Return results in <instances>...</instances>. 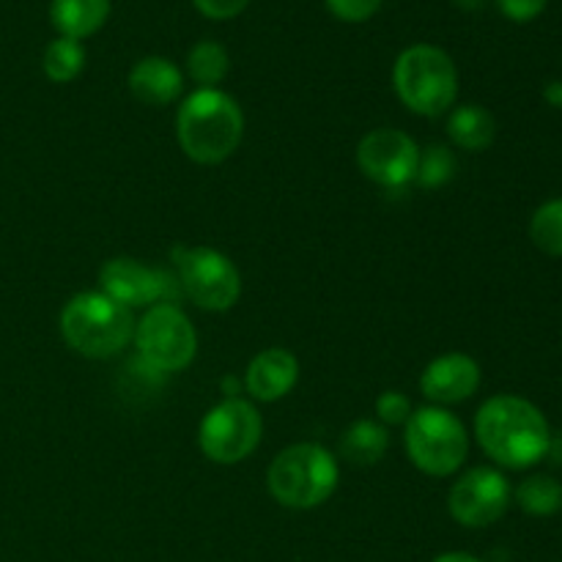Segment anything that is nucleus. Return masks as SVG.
I'll return each mask as SVG.
<instances>
[{
    "instance_id": "9b49d317",
    "label": "nucleus",
    "mask_w": 562,
    "mask_h": 562,
    "mask_svg": "<svg viewBox=\"0 0 562 562\" xmlns=\"http://www.w3.org/2000/svg\"><path fill=\"white\" fill-rule=\"evenodd\" d=\"M510 497L514 492L503 472L494 467H475L450 486L448 510L461 527L483 530L503 519L510 508Z\"/></svg>"
},
{
    "instance_id": "f03ea898",
    "label": "nucleus",
    "mask_w": 562,
    "mask_h": 562,
    "mask_svg": "<svg viewBox=\"0 0 562 562\" xmlns=\"http://www.w3.org/2000/svg\"><path fill=\"white\" fill-rule=\"evenodd\" d=\"M176 135L192 162L220 165L241 146L245 113L239 102L220 88H198L181 102Z\"/></svg>"
},
{
    "instance_id": "a878e982",
    "label": "nucleus",
    "mask_w": 562,
    "mask_h": 562,
    "mask_svg": "<svg viewBox=\"0 0 562 562\" xmlns=\"http://www.w3.org/2000/svg\"><path fill=\"white\" fill-rule=\"evenodd\" d=\"M192 3L209 20H231V16H239L250 0H192Z\"/></svg>"
},
{
    "instance_id": "bb28decb",
    "label": "nucleus",
    "mask_w": 562,
    "mask_h": 562,
    "mask_svg": "<svg viewBox=\"0 0 562 562\" xmlns=\"http://www.w3.org/2000/svg\"><path fill=\"white\" fill-rule=\"evenodd\" d=\"M549 0H497L499 11L514 22H530L547 9Z\"/></svg>"
},
{
    "instance_id": "6ab92c4d",
    "label": "nucleus",
    "mask_w": 562,
    "mask_h": 562,
    "mask_svg": "<svg viewBox=\"0 0 562 562\" xmlns=\"http://www.w3.org/2000/svg\"><path fill=\"white\" fill-rule=\"evenodd\" d=\"M231 71V58L228 49L220 42H198L195 47L187 55V75L198 82L201 88H217L220 82L228 77Z\"/></svg>"
},
{
    "instance_id": "6e6552de",
    "label": "nucleus",
    "mask_w": 562,
    "mask_h": 562,
    "mask_svg": "<svg viewBox=\"0 0 562 562\" xmlns=\"http://www.w3.org/2000/svg\"><path fill=\"white\" fill-rule=\"evenodd\" d=\"M137 357L159 373H179L195 360L198 333L179 305H151L132 335Z\"/></svg>"
},
{
    "instance_id": "cd10ccee",
    "label": "nucleus",
    "mask_w": 562,
    "mask_h": 562,
    "mask_svg": "<svg viewBox=\"0 0 562 562\" xmlns=\"http://www.w3.org/2000/svg\"><path fill=\"white\" fill-rule=\"evenodd\" d=\"M543 97H547L549 104H554V108L562 110V80L549 82L547 91H543Z\"/></svg>"
},
{
    "instance_id": "4468645a",
    "label": "nucleus",
    "mask_w": 562,
    "mask_h": 562,
    "mask_svg": "<svg viewBox=\"0 0 562 562\" xmlns=\"http://www.w3.org/2000/svg\"><path fill=\"white\" fill-rule=\"evenodd\" d=\"M296 382H300V360L280 346L258 351L245 371V390L252 401H261V404L285 398L296 387Z\"/></svg>"
},
{
    "instance_id": "2eb2a0df",
    "label": "nucleus",
    "mask_w": 562,
    "mask_h": 562,
    "mask_svg": "<svg viewBox=\"0 0 562 562\" xmlns=\"http://www.w3.org/2000/svg\"><path fill=\"white\" fill-rule=\"evenodd\" d=\"M126 82H130L132 97L148 108H165V104L176 102L184 91L181 69L162 55H148V58L137 60Z\"/></svg>"
},
{
    "instance_id": "f257e3e1",
    "label": "nucleus",
    "mask_w": 562,
    "mask_h": 562,
    "mask_svg": "<svg viewBox=\"0 0 562 562\" xmlns=\"http://www.w3.org/2000/svg\"><path fill=\"white\" fill-rule=\"evenodd\" d=\"M475 437L483 453L505 470H530L552 453V428L532 401L494 395L477 409Z\"/></svg>"
},
{
    "instance_id": "f3484780",
    "label": "nucleus",
    "mask_w": 562,
    "mask_h": 562,
    "mask_svg": "<svg viewBox=\"0 0 562 562\" xmlns=\"http://www.w3.org/2000/svg\"><path fill=\"white\" fill-rule=\"evenodd\" d=\"M448 135L461 151H486L497 137V121L483 104H461L450 110Z\"/></svg>"
},
{
    "instance_id": "4be33fe9",
    "label": "nucleus",
    "mask_w": 562,
    "mask_h": 562,
    "mask_svg": "<svg viewBox=\"0 0 562 562\" xmlns=\"http://www.w3.org/2000/svg\"><path fill=\"white\" fill-rule=\"evenodd\" d=\"M530 239L547 256L562 258V198L536 209L530 220Z\"/></svg>"
},
{
    "instance_id": "b1692460",
    "label": "nucleus",
    "mask_w": 562,
    "mask_h": 562,
    "mask_svg": "<svg viewBox=\"0 0 562 562\" xmlns=\"http://www.w3.org/2000/svg\"><path fill=\"white\" fill-rule=\"evenodd\" d=\"M412 401L409 395L401 393V390H387L376 398V417L384 428L387 426H406V420L412 417Z\"/></svg>"
},
{
    "instance_id": "393cba45",
    "label": "nucleus",
    "mask_w": 562,
    "mask_h": 562,
    "mask_svg": "<svg viewBox=\"0 0 562 562\" xmlns=\"http://www.w3.org/2000/svg\"><path fill=\"white\" fill-rule=\"evenodd\" d=\"M327 9L344 22H366L382 9V0H327Z\"/></svg>"
},
{
    "instance_id": "ddd939ff",
    "label": "nucleus",
    "mask_w": 562,
    "mask_h": 562,
    "mask_svg": "<svg viewBox=\"0 0 562 562\" xmlns=\"http://www.w3.org/2000/svg\"><path fill=\"white\" fill-rule=\"evenodd\" d=\"M481 387V366L464 351L439 355L426 366L420 376V393L431 406H453L470 401Z\"/></svg>"
},
{
    "instance_id": "aec40b11",
    "label": "nucleus",
    "mask_w": 562,
    "mask_h": 562,
    "mask_svg": "<svg viewBox=\"0 0 562 562\" xmlns=\"http://www.w3.org/2000/svg\"><path fill=\"white\" fill-rule=\"evenodd\" d=\"M514 497L525 514L547 519V516L562 510V483L554 481L552 475H530L527 481L519 483Z\"/></svg>"
},
{
    "instance_id": "9d476101",
    "label": "nucleus",
    "mask_w": 562,
    "mask_h": 562,
    "mask_svg": "<svg viewBox=\"0 0 562 562\" xmlns=\"http://www.w3.org/2000/svg\"><path fill=\"white\" fill-rule=\"evenodd\" d=\"M99 291L108 294L124 307H151V305H179L181 291L176 272L148 267L137 258L119 256L110 258L99 269Z\"/></svg>"
},
{
    "instance_id": "c756f323",
    "label": "nucleus",
    "mask_w": 562,
    "mask_h": 562,
    "mask_svg": "<svg viewBox=\"0 0 562 562\" xmlns=\"http://www.w3.org/2000/svg\"><path fill=\"white\" fill-rule=\"evenodd\" d=\"M461 11H477L488 3V0H453Z\"/></svg>"
},
{
    "instance_id": "f8f14e48",
    "label": "nucleus",
    "mask_w": 562,
    "mask_h": 562,
    "mask_svg": "<svg viewBox=\"0 0 562 562\" xmlns=\"http://www.w3.org/2000/svg\"><path fill=\"white\" fill-rule=\"evenodd\" d=\"M420 146L412 135L390 126L368 132L357 146V165L373 184L384 190H404L417 179Z\"/></svg>"
},
{
    "instance_id": "5701e85b",
    "label": "nucleus",
    "mask_w": 562,
    "mask_h": 562,
    "mask_svg": "<svg viewBox=\"0 0 562 562\" xmlns=\"http://www.w3.org/2000/svg\"><path fill=\"white\" fill-rule=\"evenodd\" d=\"M456 173V159L453 151L442 143H434V146L423 148L420 162H417V184L426 187V190H437L445 187Z\"/></svg>"
},
{
    "instance_id": "c85d7f7f",
    "label": "nucleus",
    "mask_w": 562,
    "mask_h": 562,
    "mask_svg": "<svg viewBox=\"0 0 562 562\" xmlns=\"http://www.w3.org/2000/svg\"><path fill=\"white\" fill-rule=\"evenodd\" d=\"M431 562H483V560H477L475 554H467V552H445L439 554V558H434Z\"/></svg>"
},
{
    "instance_id": "dca6fc26",
    "label": "nucleus",
    "mask_w": 562,
    "mask_h": 562,
    "mask_svg": "<svg viewBox=\"0 0 562 562\" xmlns=\"http://www.w3.org/2000/svg\"><path fill=\"white\" fill-rule=\"evenodd\" d=\"M110 16V0H53L49 3V20L55 31L66 38L93 36L102 31V25Z\"/></svg>"
},
{
    "instance_id": "39448f33",
    "label": "nucleus",
    "mask_w": 562,
    "mask_h": 562,
    "mask_svg": "<svg viewBox=\"0 0 562 562\" xmlns=\"http://www.w3.org/2000/svg\"><path fill=\"white\" fill-rule=\"evenodd\" d=\"M393 86L406 110L423 119H437L456 104L459 69L442 47L412 44L395 58Z\"/></svg>"
},
{
    "instance_id": "20e7f679",
    "label": "nucleus",
    "mask_w": 562,
    "mask_h": 562,
    "mask_svg": "<svg viewBox=\"0 0 562 562\" xmlns=\"http://www.w3.org/2000/svg\"><path fill=\"white\" fill-rule=\"evenodd\" d=\"M58 324L66 346L88 360L115 357L135 335L130 307L119 305L102 291H82L71 296L60 311Z\"/></svg>"
},
{
    "instance_id": "a211bd4d",
    "label": "nucleus",
    "mask_w": 562,
    "mask_h": 562,
    "mask_svg": "<svg viewBox=\"0 0 562 562\" xmlns=\"http://www.w3.org/2000/svg\"><path fill=\"white\" fill-rule=\"evenodd\" d=\"M390 448L387 428L379 420H355L340 437V459L355 467H373L384 459Z\"/></svg>"
},
{
    "instance_id": "423d86ee",
    "label": "nucleus",
    "mask_w": 562,
    "mask_h": 562,
    "mask_svg": "<svg viewBox=\"0 0 562 562\" xmlns=\"http://www.w3.org/2000/svg\"><path fill=\"white\" fill-rule=\"evenodd\" d=\"M404 448L417 470L431 477H448L464 467L470 456V434L445 406H423L406 420Z\"/></svg>"
},
{
    "instance_id": "0eeeda50",
    "label": "nucleus",
    "mask_w": 562,
    "mask_h": 562,
    "mask_svg": "<svg viewBox=\"0 0 562 562\" xmlns=\"http://www.w3.org/2000/svg\"><path fill=\"white\" fill-rule=\"evenodd\" d=\"M173 267L184 296L201 311L225 313L239 302L241 274L225 252L214 247H176Z\"/></svg>"
},
{
    "instance_id": "1a4fd4ad",
    "label": "nucleus",
    "mask_w": 562,
    "mask_h": 562,
    "mask_svg": "<svg viewBox=\"0 0 562 562\" xmlns=\"http://www.w3.org/2000/svg\"><path fill=\"white\" fill-rule=\"evenodd\" d=\"M263 420L245 398H225L203 415L198 445L214 464H241L261 445Z\"/></svg>"
},
{
    "instance_id": "412c9836",
    "label": "nucleus",
    "mask_w": 562,
    "mask_h": 562,
    "mask_svg": "<svg viewBox=\"0 0 562 562\" xmlns=\"http://www.w3.org/2000/svg\"><path fill=\"white\" fill-rule=\"evenodd\" d=\"M44 75L53 82H71L82 69H86V47L77 38L58 36L44 49Z\"/></svg>"
},
{
    "instance_id": "7ed1b4c3",
    "label": "nucleus",
    "mask_w": 562,
    "mask_h": 562,
    "mask_svg": "<svg viewBox=\"0 0 562 562\" xmlns=\"http://www.w3.org/2000/svg\"><path fill=\"white\" fill-rule=\"evenodd\" d=\"M338 481V456L316 442H300L280 450L267 470L269 494L289 510L318 508L333 497Z\"/></svg>"
}]
</instances>
